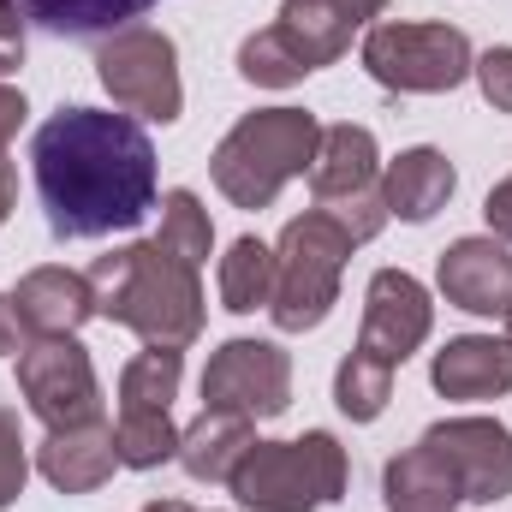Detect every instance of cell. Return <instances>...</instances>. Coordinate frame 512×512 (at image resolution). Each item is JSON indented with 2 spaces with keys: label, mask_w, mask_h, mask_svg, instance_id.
<instances>
[{
  "label": "cell",
  "mask_w": 512,
  "mask_h": 512,
  "mask_svg": "<svg viewBox=\"0 0 512 512\" xmlns=\"http://www.w3.org/2000/svg\"><path fill=\"white\" fill-rule=\"evenodd\" d=\"M90 292H96V316L131 328L143 346H191L203 334V268H191L185 256H173L161 239H137L120 251L90 262Z\"/></svg>",
  "instance_id": "7a4b0ae2"
},
{
  "label": "cell",
  "mask_w": 512,
  "mask_h": 512,
  "mask_svg": "<svg viewBox=\"0 0 512 512\" xmlns=\"http://www.w3.org/2000/svg\"><path fill=\"white\" fill-rule=\"evenodd\" d=\"M215 286H221V310H233V316L268 310V298H274V245H262L251 233L233 239L227 256H221Z\"/></svg>",
  "instance_id": "7402d4cb"
},
{
  "label": "cell",
  "mask_w": 512,
  "mask_h": 512,
  "mask_svg": "<svg viewBox=\"0 0 512 512\" xmlns=\"http://www.w3.org/2000/svg\"><path fill=\"white\" fill-rule=\"evenodd\" d=\"M30 173L54 239H108L155 209V143L131 114L60 108L30 137Z\"/></svg>",
  "instance_id": "6da1fadb"
},
{
  "label": "cell",
  "mask_w": 512,
  "mask_h": 512,
  "mask_svg": "<svg viewBox=\"0 0 512 512\" xmlns=\"http://www.w3.org/2000/svg\"><path fill=\"white\" fill-rule=\"evenodd\" d=\"M483 215H489V233H495V239H507V245H512V173L501 179V185H495V191H489Z\"/></svg>",
  "instance_id": "1f68e13d"
},
{
  "label": "cell",
  "mask_w": 512,
  "mask_h": 512,
  "mask_svg": "<svg viewBox=\"0 0 512 512\" xmlns=\"http://www.w3.org/2000/svg\"><path fill=\"white\" fill-rule=\"evenodd\" d=\"M316 143H322L316 114H304V108H256L209 155L215 191L233 209H268L298 173H310Z\"/></svg>",
  "instance_id": "3957f363"
},
{
  "label": "cell",
  "mask_w": 512,
  "mask_h": 512,
  "mask_svg": "<svg viewBox=\"0 0 512 512\" xmlns=\"http://www.w3.org/2000/svg\"><path fill=\"white\" fill-rule=\"evenodd\" d=\"M239 78L256 84V90H286V84H304L310 78V66L298 60V48L268 24V30H256L239 42Z\"/></svg>",
  "instance_id": "4316f807"
},
{
  "label": "cell",
  "mask_w": 512,
  "mask_h": 512,
  "mask_svg": "<svg viewBox=\"0 0 512 512\" xmlns=\"http://www.w3.org/2000/svg\"><path fill=\"white\" fill-rule=\"evenodd\" d=\"M12 316L24 328V340H60V334H78L90 316H96V292H90V274L78 268H30L12 292Z\"/></svg>",
  "instance_id": "4fadbf2b"
},
{
  "label": "cell",
  "mask_w": 512,
  "mask_h": 512,
  "mask_svg": "<svg viewBox=\"0 0 512 512\" xmlns=\"http://www.w3.org/2000/svg\"><path fill=\"white\" fill-rule=\"evenodd\" d=\"M18 346H24V328L12 316V298H0V358H18Z\"/></svg>",
  "instance_id": "836d02e7"
},
{
  "label": "cell",
  "mask_w": 512,
  "mask_h": 512,
  "mask_svg": "<svg viewBox=\"0 0 512 512\" xmlns=\"http://www.w3.org/2000/svg\"><path fill=\"white\" fill-rule=\"evenodd\" d=\"M465 501L459 495V477H453V465L429 447V441H417V447H405V453H393L382 471V507L387 512H453Z\"/></svg>",
  "instance_id": "d6986e66"
},
{
  "label": "cell",
  "mask_w": 512,
  "mask_h": 512,
  "mask_svg": "<svg viewBox=\"0 0 512 512\" xmlns=\"http://www.w3.org/2000/svg\"><path fill=\"white\" fill-rule=\"evenodd\" d=\"M185 382V352L179 346H149L120 370V411H167Z\"/></svg>",
  "instance_id": "603a6c76"
},
{
  "label": "cell",
  "mask_w": 512,
  "mask_h": 512,
  "mask_svg": "<svg viewBox=\"0 0 512 512\" xmlns=\"http://www.w3.org/2000/svg\"><path fill=\"white\" fill-rule=\"evenodd\" d=\"M358 251V239L328 215V209H304L280 227L274 239V298L268 316L280 334H310L328 322V310L340 304V274Z\"/></svg>",
  "instance_id": "277c9868"
},
{
  "label": "cell",
  "mask_w": 512,
  "mask_h": 512,
  "mask_svg": "<svg viewBox=\"0 0 512 512\" xmlns=\"http://www.w3.org/2000/svg\"><path fill=\"white\" fill-rule=\"evenodd\" d=\"M149 6L155 0H24V18L66 42H102V36L137 24Z\"/></svg>",
  "instance_id": "44dd1931"
},
{
  "label": "cell",
  "mask_w": 512,
  "mask_h": 512,
  "mask_svg": "<svg viewBox=\"0 0 512 512\" xmlns=\"http://www.w3.org/2000/svg\"><path fill=\"white\" fill-rule=\"evenodd\" d=\"M256 429L251 417H239V411H197V423L191 429H179V465H185V477H197V483H233V471H239V459L251 453Z\"/></svg>",
  "instance_id": "ffe728a7"
},
{
  "label": "cell",
  "mask_w": 512,
  "mask_h": 512,
  "mask_svg": "<svg viewBox=\"0 0 512 512\" xmlns=\"http://www.w3.org/2000/svg\"><path fill=\"white\" fill-rule=\"evenodd\" d=\"M203 405L209 411H239V417H280L292 405V358L274 340H227L203 364Z\"/></svg>",
  "instance_id": "9c48e42d"
},
{
  "label": "cell",
  "mask_w": 512,
  "mask_h": 512,
  "mask_svg": "<svg viewBox=\"0 0 512 512\" xmlns=\"http://www.w3.org/2000/svg\"><path fill=\"white\" fill-rule=\"evenodd\" d=\"M24 66V0H0V78Z\"/></svg>",
  "instance_id": "4dcf8cb0"
},
{
  "label": "cell",
  "mask_w": 512,
  "mask_h": 512,
  "mask_svg": "<svg viewBox=\"0 0 512 512\" xmlns=\"http://www.w3.org/2000/svg\"><path fill=\"white\" fill-rule=\"evenodd\" d=\"M36 471L60 489V495H96L114 471H120V447H114V423H84V429H48L36 447Z\"/></svg>",
  "instance_id": "9a60e30c"
},
{
  "label": "cell",
  "mask_w": 512,
  "mask_h": 512,
  "mask_svg": "<svg viewBox=\"0 0 512 512\" xmlns=\"http://www.w3.org/2000/svg\"><path fill=\"white\" fill-rule=\"evenodd\" d=\"M471 78H477V90H483V102H489L495 114H512V48H489V54H477Z\"/></svg>",
  "instance_id": "f546056e"
},
{
  "label": "cell",
  "mask_w": 512,
  "mask_h": 512,
  "mask_svg": "<svg viewBox=\"0 0 512 512\" xmlns=\"http://www.w3.org/2000/svg\"><path fill=\"white\" fill-rule=\"evenodd\" d=\"M316 209H328V215H334V221H340V227H346L358 245H370L387 221H393V215H387V203H382V185H370V191H352V197H334V203H316Z\"/></svg>",
  "instance_id": "f1b7e54d"
},
{
  "label": "cell",
  "mask_w": 512,
  "mask_h": 512,
  "mask_svg": "<svg viewBox=\"0 0 512 512\" xmlns=\"http://www.w3.org/2000/svg\"><path fill=\"white\" fill-rule=\"evenodd\" d=\"M30 483V441L18 429V411L0 405V507H12Z\"/></svg>",
  "instance_id": "83f0119b"
},
{
  "label": "cell",
  "mask_w": 512,
  "mask_h": 512,
  "mask_svg": "<svg viewBox=\"0 0 512 512\" xmlns=\"http://www.w3.org/2000/svg\"><path fill=\"white\" fill-rule=\"evenodd\" d=\"M501 322H507V340H512V310H507V316H501Z\"/></svg>",
  "instance_id": "8d00e7d4"
},
{
  "label": "cell",
  "mask_w": 512,
  "mask_h": 512,
  "mask_svg": "<svg viewBox=\"0 0 512 512\" xmlns=\"http://www.w3.org/2000/svg\"><path fill=\"white\" fill-rule=\"evenodd\" d=\"M155 239L173 256H185L191 268H203L209 251H215V221H209L203 197H197V191H167V197H161V233H155Z\"/></svg>",
  "instance_id": "484cf974"
},
{
  "label": "cell",
  "mask_w": 512,
  "mask_h": 512,
  "mask_svg": "<svg viewBox=\"0 0 512 512\" xmlns=\"http://www.w3.org/2000/svg\"><path fill=\"white\" fill-rule=\"evenodd\" d=\"M423 441L453 465L465 501L495 507V501L512 495V429L507 423H495V417H447V423H429Z\"/></svg>",
  "instance_id": "8fae6325"
},
{
  "label": "cell",
  "mask_w": 512,
  "mask_h": 512,
  "mask_svg": "<svg viewBox=\"0 0 512 512\" xmlns=\"http://www.w3.org/2000/svg\"><path fill=\"white\" fill-rule=\"evenodd\" d=\"M435 286L465 316H507L512 310V245L495 233L453 239L435 262Z\"/></svg>",
  "instance_id": "7c38bea8"
},
{
  "label": "cell",
  "mask_w": 512,
  "mask_h": 512,
  "mask_svg": "<svg viewBox=\"0 0 512 512\" xmlns=\"http://www.w3.org/2000/svg\"><path fill=\"white\" fill-rule=\"evenodd\" d=\"M393 399V364L370 358V352H346V364L334 370V405L352 417V423H376Z\"/></svg>",
  "instance_id": "cb8c5ba5"
},
{
  "label": "cell",
  "mask_w": 512,
  "mask_h": 512,
  "mask_svg": "<svg viewBox=\"0 0 512 512\" xmlns=\"http://www.w3.org/2000/svg\"><path fill=\"white\" fill-rule=\"evenodd\" d=\"M435 328V298L417 274L405 268H376L370 292H364V328H358V352L382 358V364H405Z\"/></svg>",
  "instance_id": "30bf717a"
},
{
  "label": "cell",
  "mask_w": 512,
  "mask_h": 512,
  "mask_svg": "<svg viewBox=\"0 0 512 512\" xmlns=\"http://www.w3.org/2000/svg\"><path fill=\"white\" fill-rule=\"evenodd\" d=\"M24 90H12V84H0V155H6V143L24 131Z\"/></svg>",
  "instance_id": "d6a6232c"
},
{
  "label": "cell",
  "mask_w": 512,
  "mask_h": 512,
  "mask_svg": "<svg viewBox=\"0 0 512 512\" xmlns=\"http://www.w3.org/2000/svg\"><path fill=\"white\" fill-rule=\"evenodd\" d=\"M429 382L441 399H501L512 393V340L495 334H459L435 352Z\"/></svg>",
  "instance_id": "2e32d148"
},
{
  "label": "cell",
  "mask_w": 512,
  "mask_h": 512,
  "mask_svg": "<svg viewBox=\"0 0 512 512\" xmlns=\"http://www.w3.org/2000/svg\"><path fill=\"white\" fill-rule=\"evenodd\" d=\"M477 54L459 24H411L382 18L364 36V72L393 96H447L471 78Z\"/></svg>",
  "instance_id": "8992f818"
},
{
  "label": "cell",
  "mask_w": 512,
  "mask_h": 512,
  "mask_svg": "<svg viewBox=\"0 0 512 512\" xmlns=\"http://www.w3.org/2000/svg\"><path fill=\"white\" fill-rule=\"evenodd\" d=\"M346 477V447L328 429H310L298 441H251L227 489L245 512H316L346 495Z\"/></svg>",
  "instance_id": "5b68a950"
},
{
  "label": "cell",
  "mask_w": 512,
  "mask_h": 512,
  "mask_svg": "<svg viewBox=\"0 0 512 512\" xmlns=\"http://www.w3.org/2000/svg\"><path fill=\"white\" fill-rule=\"evenodd\" d=\"M12 203H18V167L0 155V227H6V215H12Z\"/></svg>",
  "instance_id": "e575fe53"
},
{
  "label": "cell",
  "mask_w": 512,
  "mask_h": 512,
  "mask_svg": "<svg viewBox=\"0 0 512 512\" xmlns=\"http://www.w3.org/2000/svg\"><path fill=\"white\" fill-rule=\"evenodd\" d=\"M114 447L126 471H155L167 459H179V429L167 411H120L114 423Z\"/></svg>",
  "instance_id": "d4e9b609"
},
{
  "label": "cell",
  "mask_w": 512,
  "mask_h": 512,
  "mask_svg": "<svg viewBox=\"0 0 512 512\" xmlns=\"http://www.w3.org/2000/svg\"><path fill=\"white\" fill-rule=\"evenodd\" d=\"M387 0H280V18H274V30L298 48V60L310 66V72H322V66H334L346 48H352V36L370 24V18H382Z\"/></svg>",
  "instance_id": "5bb4252c"
},
{
  "label": "cell",
  "mask_w": 512,
  "mask_h": 512,
  "mask_svg": "<svg viewBox=\"0 0 512 512\" xmlns=\"http://www.w3.org/2000/svg\"><path fill=\"white\" fill-rule=\"evenodd\" d=\"M18 393L42 429H84L102 423V382L78 334L60 340H24L18 346Z\"/></svg>",
  "instance_id": "ba28073f"
},
{
  "label": "cell",
  "mask_w": 512,
  "mask_h": 512,
  "mask_svg": "<svg viewBox=\"0 0 512 512\" xmlns=\"http://www.w3.org/2000/svg\"><path fill=\"white\" fill-rule=\"evenodd\" d=\"M143 512H197V507H185V501H149Z\"/></svg>",
  "instance_id": "d590c367"
},
{
  "label": "cell",
  "mask_w": 512,
  "mask_h": 512,
  "mask_svg": "<svg viewBox=\"0 0 512 512\" xmlns=\"http://www.w3.org/2000/svg\"><path fill=\"white\" fill-rule=\"evenodd\" d=\"M96 78L114 96V108H126L137 120L173 126L185 114V84H179V48L167 30L155 24H126L114 36H102L96 48Z\"/></svg>",
  "instance_id": "52a82bcc"
},
{
  "label": "cell",
  "mask_w": 512,
  "mask_h": 512,
  "mask_svg": "<svg viewBox=\"0 0 512 512\" xmlns=\"http://www.w3.org/2000/svg\"><path fill=\"white\" fill-rule=\"evenodd\" d=\"M453 191H459V173H453V161H447L441 149H429V143L399 149V155L382 167L387 215H399V221H411V227L435 221V215L447 209V197H453Z\"/></svg>",
  "instance_id": "e0dca14e"
},
{
  "label": "cell",
  "mask_w": 512,
  "mask_h": 512,
  "mask_svg": "<svg viewBox=\"0 0 512 512\" xmlns=\"http://www.w3.org/2000/svg\"><path fill=\"white\" fill-rule=\"evenodd\" d=\"M382 185V149H376V131L370 126H322L316 143V161H310V191L316 203H334V197H352V191H370Z\"/></svg>",
  "instance_id": "ac0fdd59"
}]
</instances>
